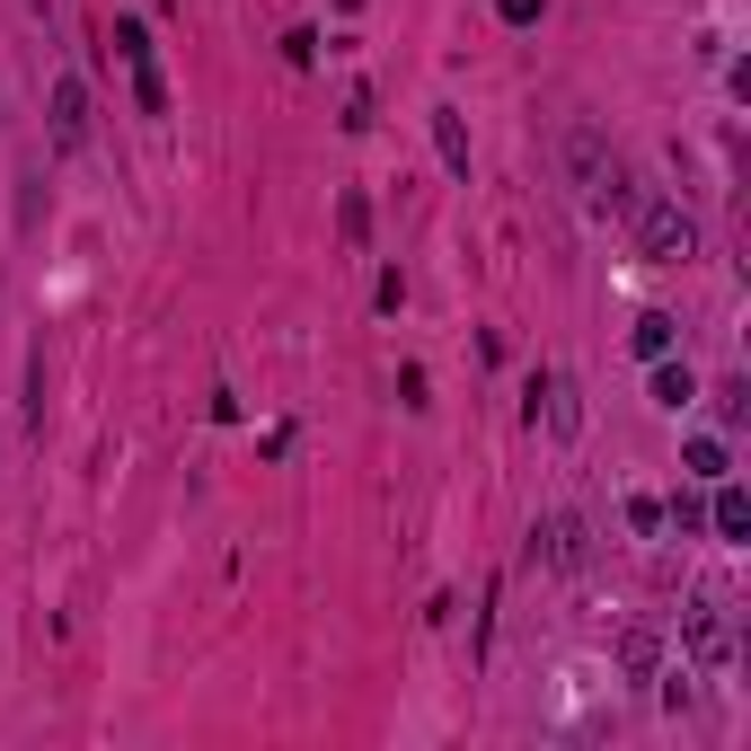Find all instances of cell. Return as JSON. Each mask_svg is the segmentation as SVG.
<instances>
[{
  "instance_id": "cell-7",
  "label": "cell",
  "mask_w": 751,
  "mask_h": 751,
  "mask_svg": "<svg viewBox=\"0 0 751 751\" xmlns=\"http://www.w3.org/2000/svg\"><path fill=\"white\" fill-rule=\"evenodd\" d=\"M708 521H716V539H743V530H751V504H743V487H716Z\"/></svg>"
},
{
  "instance_id": "cell-1",
  "label": "cell",
  "mask_w": 751,
  "mask_h": 751,
  "mask_svg": "<svg viewBox=\"0 0 751 751\" xmlns=\"http://www.w3.org/2000/svg\"><path fill=\"white\" fill-rule=\"evenodd\" d=\"M636 248H645V265H690L699 256V222L654 195V204H636Z\"/></svg>"
},
{
  "instance_id": "cell-11",
  "label": "cell",
  "mask_w": 751,
  "mask_h": 751,
  "mask_svg": "<svg viewBox=\"0 0 751 751\" xmlns=\"http://www.w3.org/2000/svg\"><path fill=\"white\" fill-rule=\"evenodd\" d=\"M725 460H734V451H725L716 433H699V442H690V478H725Z\"/></svg>"
},
{
  "instance_id": "cell-8",
  "label": "cell",
  "mask_w": 751,
  "mask_h": 751,
  "mask_svg": "<svg viewBox=\"0 0 751 751\" xmlns=\"http://www.w3.org/2000/svg\"><path fill=\"white\" fill-rule=\"evenodd\" d=\"M690 398H699V380H690V363H663V372H654V407H672V416H681Z\"/></svg>"
},
{
  "instance_id": "cell-4",
  "label": "cell",
  "mask_w": 751,
  "mask_h": 751,
  "mask_svg": "<svg viewBox=\"0 0 751 751\" xmlns=\"http://www.w3.org/2000/svg\"><path fill=\"white\" fill-rule=\"evenodd\" d=\"M80 133H89V89L80 80H53V142L80 150Z\"/></svg>"
},
{
  "instance_id": "cell-2",
  "label": "cell",
  "mask_w": 751,
  "mask_h": 751,
  "mask_svg": "<svg viewBox=\"0 0 751 751\" xmlns=\"http://www.w3.org/2000/svg\"><path fill=\"white\" fill-rule=\"evenodd\" d=\"M681 636H690V654H699L708 672H725V663H734V627H725L716 602H690V611H681Z\"/></svg>"
},
{
  "instance_id": "cell-3",
  "label": "cell",
  "mask_w": 751,
  "mask_h": 751,
  "mask_svg": "<svg viewBox=\"0 0 751 751\" xmlns=\"http://www.w3.org/2000/svg\"><path fill=\"white\" fill-rule=\"evenodd\" d=\"M530 557H548V566L575 575V566H584V521H575V513H548V521L530 530Z\"/></svg>"
},
{
  "instance_id": "cell-6",
  "label": "cell",
  "mask_w": 751,
  "mask_h": 751,
  "mask_svg": "<svg viewBox=\"0 0 751 751\" xmlns=\"http://www.w3.org/2000/svg\"><path fill=\"white\" fill-rule=\"evenodd\" d=\"M654 663H663V645H654V627H627V636H620V672H627V681H645Z\"/></svg>"
},
{
  "instance_id": "cell-5",
  "label": "cell",
  "mask_w": 751,
  "mask_h": 751,
  "mask_svg": "<svg viewBox=\"0 0 751 751\" xmlns=\"http://www.w3.org/2000/svg\"><path fill=\"white\" fill-rule=\"evenodd\" d=\"M548 433H557V442H575V433H584V407H575V380H548Z\"/></svg>"
},
{
  "instance_id": "cell-9",
  "label": "cell",
  "mask_w": 751,
  "mask_h": 751,
  "mask_svg": "<svg viewBox=\"0 0 751 751\" xmlns=\"http://www.w3.org/2000/svg\"><path fill=\"white\" fill-rule=\"evenodd\" d=\"M627 345H636V354H645V363H663V354H672V319H663V310H645V319H636V337H627Z\"/></svg>"
},
{
  "instance_id": "cell-13",
  "label": "cell",
  "mask_w": 751,
  "mask_h": 751,
  "mask_svg": "<svg viewBox=\"0 0 751 751\" xmlns=\"http://www.w3.org/2000/svg\"><path fill=\"white\" fill-rule=\"evenodd\" d=\"M504 9V27H530V18H539V0H496Z\"/></svg>"
},
{
  "instance_id": "cell-12",
  "label": "cell",
  "mask_w": 751,
  "mask_h": 751,
  "mask_svg": "<svg viewBox=\"0 0 751 751\" xmlns=\"http://www.w3.org/2000/svg\"><path fill=\"white\" fill-rule=\"evenodd\" d=\"M116 53H125V62H150V36H142V18H116Z\"/></svg>"
},
{
  "instance_id": "cell-10",
  "label": "cell",
  "mask_w": 751,
  "mask_h": 751,
  "mask_svg": "<svg viewBox=\"0 0 751 751\" xmlns=\"http://www.w3.org/2000/svg\"><path fill=\"white\" fill-rule=\"evenodd\" d=\"M433 142H442V168H469V133H460L451 107H433Z\"/></svg>"
}]
</instances>
